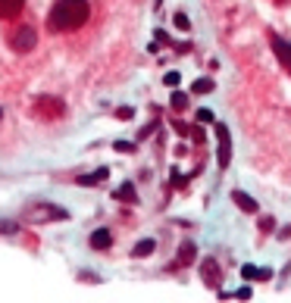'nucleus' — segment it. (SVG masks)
Returning <instances> with one entry per match:
<instances>
[{"mask_svg":"<svg viewBox=\"0 0 291 303\" xmlns=\"http://www.w3.org/2000/svg\"><path fill=\"white\" fill-rule=\"evenodd\" d=\"M91 4L88 0H57L47 13V28L50 31H76L88 22Z\"/></svg>","mask_w":291,"mask_h":303,"instance_id":"1","label":"nucleus"},{"mask_svg":"<svg viewBox=\"0 0 291 303\" xmlns=\"http://www.w3.org/2000/svg\"><path fill=\"white\" fill-rule=\"evenodd\" d=\"M25 222H66L69 212L63 206H53V203H44V200H34L22 209Z\"/></svg>","mask_w":291,"mask_h":303,"instance_id":"2","label":"nucleus"},{"mask_svg":"<svg viewBox=\"0 0 291 303\" xmlns=\"http://www.w3.org/2000/svg\"><path fill=\"white\" fill-rule=\"evenodd\" d=\"M34 44H38V34H34L31 25H22V28H16L10 34V47L16 53H28V50H34Z\"/></svg>","mask_w":291,"mask_h":303,"instance_id":"3","label":"nucleus"},{"mask_svg":"<svg viewBox=\"0 0 291 303\" xmlns=\"http://www.w3.org/2000/svg\"><path fill=\"white\" fill-rule=\"evenodd\" d=\"M216 141H220L216 163H220V169H229V163H232V135H229V125H223V122H216Z\"/></svg>","mask_w":291,"mask_h":303,"instance_id":"4","label":"nucleus"},{"mask_svg":"<svg viewBox=\"0 0 291 303\" xmlns=\"http://www.w3.org/2000/svg\"><path fill=\"white\" fill-rule=\"evenodd\" d=\"M201 278H204L207 288H220L223 284V269H220V263H216L213 256L201 263Z\"/></svg>","mask_w":291,"mask_h":303,"instance_id":"5","label":"nucleus"},{"mask_svg":"<svg viewBox=\"0 0 291 303\" xmlns=\"http://www.w3.org/2000/svg\"><path fill=\"white\" fill-rule=\"evenodd\" d=\"M272 53H276V60L291 72V41L279 38V34H272Z\"/></svg>","mask_w":291,"mask_h":303,"instance_id":"6","label":"nucleus"},{"mask_svg":"<svg viewBox=\"0 0 291 303\" xmlns=\"http://www.w3.org/2000/svg\"><path fill=\"white\" fill-rule=\"evenodd\" d=\"M38 110H41V116L60 119V116L66 113V106H63V100H57V97H38Z\"/></svg>","mask_w":291,"mask_h":303,"instance_id":"7","label":"nucleus"},{"mask_svg":"<svg viewBox=\"0 0 291 303\" xmlns=\"http://www.w3.org/2000/svg\"><path fill=\"white\" fill-rule=\"evenodd\" d=\"M241 278H244V281H269V278H272V269H269V266H263V269H260V266L244 263V266H241Z\"/></svg>","mask_w":291,"mask_h":303,"instance_id":"8","label":"nucleus"},{"mask_svg":"<svg viewBox=\"0 0 291 303\" xmlns=\"http://www.w3.org/2000/svg\"><path fill=\"white\" fill-rule=\"evenodd\" d=\"M194 256H197V244H194V241H181L172 266H188V263H194Z\"/></svg>","mask_w":291,"mask_h":303,"instance_id":"9","label":"nucleus"},{"mask_svg":"<svg viewBox=\"0 0 291 303\" xmlns=\"http://www.w3.org/2000/svg\"><path fill=\"white\" fill-rule=\"evenodd\" d=\"M232 200H235V206H238V209H244V212H260L257 200H253L250 194H244V191H232Z\"/></svg>","mask_w":291,"mask_h":303,"instance_id":"10","label":"nucleus"},{"mask_svg":"<svg viewBox=\"0 0 291 303\" xmlns=\"http://www.w3.org/2000/svg\"><path fill=\"white\" fill-rule=\"evenodd\" d=\"M25 7V0H0V19H13Z\"/></svg>","mask_w":291,"mask_h":303,"instance_id":"11","label":"nucleus"},{"mask_svg":"<svg viewBox=\"0 0 291 303\" xmlns=\"http://www.w3.org/2000/svg\"><path fill=\"white\" fill-rule=\"evenodd\" d=\"M106 175H110V169H106V166H100L97 172H88V175H79V178H76V182H79L82 188H91V185H100V182H103V178H106Z\"/></svg>","mask_w":291,"mask_h":303,"instance_id":"12","label":"nucleus"},{"mask_svg":"<svg viewBox=\"0 0 291 303\" xmlns=\"http://www.w3.org/2000/svg\"><path fill=\"white\" fill-rule=\"evenodd\" d=\"M110 244H113V235L106 228H97L94 235H91V247H94V250H106Z\"/></svg>","mask_w":291,"mask_h":303,"instance_id":"13","label":"nucleus"},{"mask_svg":"<svg viewBox=\"0 0 291 303\" xmlns=\"http://www.w3.org/2000/svg\"><path fill=\"white\" fill-rule=\"evenodd\" d=\"M157 250V241L154 238H144V241H138L135 247H132V256H151Z\"/></svg>","mask_w":291,"mask_h":303,"instance_id":"14","label":"nucleus"},{"mask_svg":"<svg viewBox=\"0 0 291 303\" xmlns=\"http://www.w3.org/2000/svg\"><path fill=\"white\" fill-rule=\"evenodd\" d=\"M116 200H125V203H138V194H135V185H122L116 194H113Z\"/></svg>","mask_w":291,"mask_h":303,"instance_id":"15","label":"nucleus"},{"mask_svg":"<svg viewBox=\"0 0 291 303\" xmlns=\"http://www.w3.org/2000/svg\"><path fill=\"white\" fill-rule=\"evenodd\" d=\"M169 106H172V110H188V94L185 91H172Z\"/></svg>","mask_w":291,"mask_h":303,"instance_id":"16","label":"nucleus"},{"mask_svg":"<svg viewBox=\"0 0 291 303\" xmlns=\"http://www.w3.org/2000/svg\"><path fill=\"white\" fill-rule=\"evenodd\" d=\"M213 88H216V84H213V78H197V81L191 84V91H194V94H210Z\"/></svg>","mask_w":291,"mask_h":303,"instance_id":"17","label":"nucleus"},{"mask_svg":"<svg viewBox=\"0 0 291 303\" xmlns=\"http://www.w3.org/2000/svg\"><path fill=\"white\" fill-rule=\"evenodd\" d=\"M19 231V222H13V219H0V235H16Z\"/></svg>","mask_w":291,"mask_h":303,"instance_id":"18","label":"nucleus"},{"mask_svg":"<svg viewBox=\"0 0 291 303\" xmlns=\"http://www.w3.org/2000/svg\"><path fill=\"white\" fill-rule=\"evenodd\" d=\"M172 22H175L178 31H191V19H188L185 13H175V19H172Z\"/></svg>","mask_w":291,"mask_h":303,"instance_id":"19","label":"nucleus"},{"mask_svg":"<svg viewBox=\"0 0 291 303\" xmlns=\"http://www.w3.org/2000/svg\"><path fill=\"white\" fill-rule=\"evenodd\" d=\"M197 122H201V125H210V122H216V116H213V110H197Z\"/></svg>","mask_w":291,"mask_h":303,"instance_id":"20","label":"nucleus"},{"mask_svg":"<svg viewBox=\"0 0 291 303\" xmlns=\"http://www.w3.org/2000/svg\"><path fill=\"white\" fill-rule=\"evenodd\" d=\"M188 135H191V141H194V144H204V141H207L201 125H191V132H188Z\"/></svg>","mask_w":291,"mask_h":303,"instance_id":"21","label":"nucleus"},{"mask_svg":"<svg viewBox=\"0 0 291 303\" xmlns=\"http://www.w3.org/2000/svg\"><path fill=\"white\" fill-rule=\"evenodd\" d=\"M272 228H276V219H272V216H263V219H260V231H272Z\"/></svg>","mask_w":291,"mask_h":303,"instance_id":"22","label":"nucleus"},{"mask_svg":"<svg viewBox=\"0 0 291 303\" xmlns=\"http://www.w3.org/2000/svg\"><path fill=\"white\" fill-rule=\"evenodd\" d=\"M250 288H247V284H244V288H238V291H235V294H229V297H238V300H250Z\"/></svg>","mask_w":291,"mask_h":303,"instance_id":"23","label":"nucleus"},{"mask_svg":"<svg viewBox=\"0 0 291 303\" xmlns=\"http://www.w3.org/2000/svg\"><path fill=\"white\" fill-rule=\"evenodd\" d=\"M163 81H166L169 88H175V84L181 81V75H178V72H166V75H163Z\"/></svg>","mask_w":291,"mask_h":303,"instance_id":"24","label":"nucleus"},{"mask_svg":"<svg viewBox=\"0 0 291 303\" xmlns=\"http://www.w3.org/2000/svg\"><path fill=\"white\" fill-rule=\"evenodd\" d=\"M175 132H178V135H188L191 125H185V122H175Z\"/></svg>","mask_w":291,"mask_h":303,"instance_id":"25","label":"nucleus"},{"mask_svg":"<svg viewBox=\"0 0 291 303\" xmlns=\"http://www.w3.org/2000/svg\"><path fill=\"white\" fill-rule=\"evenodd\" d=\"M116 116L119 119H132V110H129V106H122V110H116Z\"/></svg>","mask_w":291,"mask_h":303,"instance_id":"26","label":"nucleus"},{"mask_svg":"<svg viewBox=\"0 0 291 303\" xmlns=\"http://www.w3.org/2000/svg\"><path fill=\"white\" fill-rule=\"evenodd\" d=\"M116 150H119V153H129V150H132V144H125V141H116Z\"/></svg>","mask_w":291,"mask_h":303,"instance_id":"27","label":"nucleus"},{"mask_svg":"<svg viewBox=\"0 0 291 303\" xmlns=\"http://www.w3.org/2000/svg\"><path fill=\"white\" fill-rule=\"evenodd\" d=\"M288 235H291V225H288V228H282V231H279V238H282V241H288Z\"/></svg>","mask_w":291,"mask_h":303,"instance_id":"28","label":"nucleus"},{"mask_svg":"<svg viewBox=\"0 0 291 303\" xmlns=\"http://www.w3.org/2000/svg\"><path fill=\"white\" fill-rule=\"evenodd\" d=\"M0 119H4V110H0Z\"/></svg>","mask_w":291,"mask_h":303,"instance_id":"29","label":"nucleus"}]
</instances>
